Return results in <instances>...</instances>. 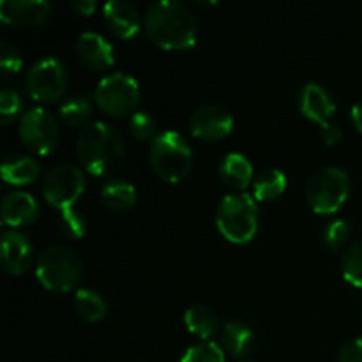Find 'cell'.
<instances>
[{
	"label": "cell",
	"instance_id": "6da1fadb",
	"mask_svg": "<svg viewBox=\"0 0 362 362\" xmlns=\"http://www.w3.org/2000/svg\"><path fill=\"white\" fill-rule=\"evenodd\" d=\"M144 27L151 41L168 52H184L197 45V16L179 0H159L148 6Z\"/></svg>",
	"mask_w": 362,
	"mask_h": 362
},
{
	"label": "cell",
	"instance_id": "7a4b0ae2",
	"mask_svg": "<svg viewBox=\"0 0 362 362\" xmlns=\"http://www.w3.org/2000/svg\"><path fill=\"white\" fill-rule=\"evenodd\" d=\"M76 156L81 168L92 175H110L122 166L126 159V144L115 127L98 120L80 131Z\"/></svg>",
	"mask_w": 362,
	"mask_h": 362
},
{
	"label": "cell",
	"instance_id": "3957f363",
	"mask_svg": "<svg viewBox=\"0 0 362 362\" xmlns=\"http://www.w3.org/2000/svg\"><path fill=\"white\" fill-rule=\"evenodd\" d=\"M219 233L232 244H247L258 232V204L253 194H226L216 211Z\"/></svg>",
	"mask_w": 362,
	"mask_h": 362
},
{
	"label": "cell",
	"instance_id": "277c9868",
	"mask_svg": "<svg viewBox=\"0 0 362 362\" xmlns=\"http://www.w3.org/2000/svg\"><path fill=\"white\" fill-rule=\"evenodd\" d=\"M151 165L163 180L180 182L193 165V148L177 131H163L151 144Z\"/></svg>",
	"mask_w": 362,
	"mask_h": 362
},
{
	"label": "cell",
	"instance_id": "5b68a950",
	"mask_svg": "<svg viewBox=\"0 0 362 362\" xmlns=\"http://www.w3.org/2000/svg\"><path fill=\"white\" fill-rule=\"evenodd\" d=\"M35 276L49 292H71L81 278L80 257L71 247L60 244L46 247L37 258Z\"/></svg>",
	"mask_w": 362,
	"mask_h": 362
},
{
	"label": "cell",
	"instance_id": "8992f818",
	"mask_svg": "<svg viewBox=\"0 0 362 362\" xmlns=\"http://www.w3.org/2000/svg\"><path fill=\"white\" fill-rule=\"evenodd\" d=\"M350 194L349 173L338 166H324L306 184V202L317 214L329 216L345 205Z\"/></svg>",
	"mask_w": 362,
	"mask_h": 362
},
{
	"label": "cell",
	"instance_id": "52a82bcc",
	"mask_svg": "<svg viewBox=\"0 0 362 362\" xmlns=\"http://www.w3.org/2000/svg\"><path fill=\"white\" fill-rule=\"evenodd\" d=\"M140 85L126 73H110L99 80L94 90V101L103 113L115 119L133 115L138 112L140 103Z\"/></svg>",
	"mask_w": 362,
	"mask_h": 362
},
{
	"label": "cell",
	"instance_id": "ba28073f",
	"mask_svg": "<svg viewBox=\"0 0 362 362\" xmlns=\"http://www.w3.org/2000/svg\"><path fill=\"white\" fill-rule=\"evenodd\" d=\"M69 74L57 57H42L34 62L25 78V90L37 103H55L66 94Z\"/></svg>",
	"mask_w": 362,
	"mask_h": 362
},
{
	"label": "cell",
	"instance_id": "9c48e42d",
	"mask_svg": "<svg viewBox=\"0 0 362 362\" xmlns=\"http://www.w3.org/2000/svg\"><path fill=\"white\" fill-rule=\"evenodd\" d=\"M87 189V179L81 166L59 165L49 170L42 179V197L60 212L74 209V204Z\"/></svg>",
	"mask_w": 362,
	"mask_h": 362
},
{
	"label": "cell",
	"instance_id": "30bf717a",
	"mask_svg": "<svg viewBox=\"0 0 362 362\" xmlns=\"http://www.w3.org/2000/svg\"><path fill=\"white\" fill-rule=\"evenodd\" d=\"M18 134L25 147L37 156H48L59 144V122L42 106H32L21 113Z\"/></svg>",
	"mask_w": 362,
	"mask_h": 362
},
{
	"label": "cell",
	"instance_id": "8fae6325",
	"mask_svg": "<svg viewBox=\"0 0 362 362\" xmlns=\"http://www.w3.org/2000/svg\"><path fill=\"white\" fill-rule=\"evenodd\" d=\"M191 134L205 141H216L226 138L233 131V117L219 105L200 106L191 113L187 120Z\"/></svg>",
	"mask_w": 362,
	"mask_h": 362
},
{
	"label": "cell",
	"instance_id": "7c38bea8",
	"mask_svg": "<svg viewBox=\"0 0 362 362\" xmlns=\"http://www.w3.org/2000/svg\"><path fill=\"white\" fill-rule=\"evenodd\" d=\"M52 4L46 0H2L0 20L16 28H34L46 23Z\"/></svg>",
	"mask_w": 362,
	"mask_h": 362
},
{
	"label": "cell",
	"instance_id": "4fadbf2b",
	"mask_svg": "<svg viewBox=\"0 0 362 362\" xmlns=\"http://www.w3.org/2000/svg\"><path fill=\"white\" fill-rule=\"evenodd\" d=\"M34 247L30 239L18 230H7L0 240V265L11 276H20L30 267Z\"/></svg>",
	"mask_w": 362,
	"mask_h": 362
},
{
	"label": "cell",
	"instance_id": "5bb4252c",
	"mask_svg": "<svg viewBox=\"0 0 362 362\" xmlns=\"http://www.w3.org/2000/svg\"><path fill=\"white\" fill-rule=\"evenodd\" d=\"M74 53L90 71H106L115 64V49L98 32H83L78 35Z\"/></svg>",
	"mask_w": 362,
	"mask_h": 362
},
{
	"label": "cell",
	"instance_id": "9a60e30c",
	"mask_svg": "<svg viewBox=\"0 0 362 362\" xmlns=\"http://www.w3.org/2000/svg\"><path fill=\"white\" fill-rule=\"evenodd\" d=\"M297 105L308 120L320 124V127L331 122L336 112V103L331 92L315 81L303 85L297 95Z\"/></svg>",
	"mask_w": 362,
	"mask_h": 362
},
{
	"label": "cell",
	"instance_id": "2e32d148",
	"mask_svg": "<svg viewBox=\"0 0 362 362\" xmlns=\"http://www.w3.org/2000/svg\"><path fill=\"white\" fill-rule=\"evenodd\" d=\"M103 16L113 34L120 39H133L141 28V18L136 7L124 0H110L103 7Z\"/></svg>",
	"mask_w": 362,
	"mask_h": 362
},
{
	"label": "cell",
	"instance_id": "e0dca14e",
	"mask_svg": "<svg viewBox=\"0 0 362 362\" xmlns=\"http://www.w3.org/2000/svg\"><path fill=\"white\" fill-rule=\"evenodd\" d=\"M2 223L13 230L28 226L39 218V202L25 191H13L2 200Z\"/></svg>",
	"mask_w": 362,
	"mask_h": 362
},
{
	"label": "cell",
	"instance_id": "ac0fdd59",
	"mask_svg": "<svg viewBox=\"0 0 362 362\" xmlns=\"http://www.w3.org/2000/svg\"><path fill=\"white\" fill-rule=\"evenodd\" d=\"M219 179L230 189L240 191L246 189L250 184H253V175L255 170L253 165H251L250 159L246 158L240 152H230L223 158V161L219 163Z\"/></svg>",
	"mask_w": 362,
	"mask_h": 362
},
{
	"label": "cell",
	"instance_id": "d6986e66",
	"mask_svg": "<svg viewBox=\"0 0 362 362\" xmlns=\"http://www.w3.org/2000/svg\"><path fill=\"white\" fill-rule=\"evenodd\" d=\"M2 179L11 186H28L37 180L41 168L35 159L23 154H11L2 163Z\"/></svg>",
	"mask_w": 362,
	"mask_h": 362
},
{
	"label": "cell",
	"instance_id": "ffe728a7",
	"mask_svg": "<svg viewBox=\"0 0 362 362\" xmlns=\"http://www.w3.org/2000/svg\"><path fill=\"white\" fill-rule=\"evenodd\" d=\"M101 200L110 211L127 212L136 204V189L129 180L110 179L103 184Z\"/></svg>",
	"mask_w": 362,
	"mask_h": 362
},
{
	"label": "cell",
	"instance_id": "44dd1931",
	"mask_svg": "<svg viewBox=\"0 0 362 362\" xmlns=\"http://www.w3.org/2000/svg\"><path fill=\"white\" fill-rule=\"evenodd\" d=\"M255 346V334L240 322H228L221 329V349L233 357H246Z\"/></svg>",
	"mask_w": 362,
	"mask_h": 362
},
{
	"label": "cell",
	"instance_id": "7402d4cb",
	"mask_svg": "<svg viewBox=\"0 0 362 362\" xmlns=\"http://www.w3.org/2000/svg\"><path fill=\"white\" fill-rule=\"evenodd\" d=\"M184 324H186L187 331L197 338L209 341L214 338L219 331V320L216 317L214 311L207 306H191L189 310L184 313Z\"/></svg>",
	"mask_w": 362,
	"mask_h": 362
},
{
	"label": "cell",
	"instance_id": "603a6c76",
	"mask_svg": "<svg viewBox=\"0 0 362 362\" xmlns=\"http://www.w3.org/2000/svg\"><path fill=\"white\" fill-rule=\"evenodd\" d=\"M286 189V175L278 168L258 173L253 180V198L257 202H271L281 197Z\"/></svg>",
	"mask_w": 362,
	"mask_h": 362
},
{
	"label": "cell",
	"instance_id": "cb8c5ba5",
	"mask_svg": "<svg viewBox=\"0 0 362 362\" xmlns=\"http://www.w3.org/2000/svg\"><path fill=\"white\" fill-rule=\"evenodd\" d=\"M74 310L76 313L83 318L85 322H101L108 313V304H106L105 297L101 293L94 292L90 288H81L74 293Z\"/></svg>",
	"mask_w": 362,
	"mask_h": 362
},
{
	"label": "cell",
	"instance_id": "d4e9b609",
	"mask_svg": "<svg viewBox=\"0 0 362 362\" xmlns=\"http://www.w3.org/2000/svg\"><path fill=\"white\" fill-rule=\"evenodd\" d=\"M92 115V103L85 95H71L59 106V119L66 126L76 127L87 122Z\"/></svg>",
	"mask_w": 362,
	"mask_h": 362
},
{
	"label": "cell",
	"instance_id": "484cf974",
	"mask_svg": "<svg viewBox=\"0 0 362 362\" xmlns=\"http://www.w3.org/2000/svg\"><path fill=\"white\" fill-rule=\"evenodd\" d=\"M343 278L350 285L362 288V240L354 243L341 258Z\"/></svg>",
	"mask_w": 362,
	"mask_h": 362
},
{
	"label": "cell",
	"instance_id": "4316f807",
	"mask_svg": "<svg viewBox=\"0 0 362 362\" xmlns=\"http://www.w3.org/2000/svg\"><path fill=\"white\" fill-rule=\"evenodd\" d=\"M59 230L67 239H81L87 235V218L76 209H67L59 214Z\"/></svg>",
	"mask_w": 362,
	"mask_h": 362
},
{
	"label": "cell",
	"instance_id": "83f0119b",
	"mask_svg": "<svg viewBox=\"0 0 362 362\" xmlns=\"http://www.w3.org/2000/svg\"><path fill=\"white\" fill-rule=\"evenodd\" d=\"M129 131L136 140L152 144L154 138L158 136V122L151 113L138 110L129 117Z\"/></svg>",
	"mask_w": 362,
	"mask_h": 362
},
{
	"label": "cell",
	"instance_id": "f1b7e54d",
	"mask_svg": "<svg viewBox=\"0 0 362 362\" xmlns=\"http://www.w3.org/2000/svg\"><path fill=\"white\" fill-rule=\"evenodd\" d=\"M350 235H352L350 223L345 221V219H334V221H331L324 228V232H322V240H324V244L331 251H339L341 247H345L346 243H349Z\"/></svg>",
	"mask_w": 362,
	"mask_h": 362
},
{
	"label": "cell",
	"instance_id": "f546056e",
	"mask_svg": "<svg viewBox=\"0 0 362 362\" xmlns=\"http://www.w3.org/2000/svg\"><path fill=\"white\" fill-rule=\"evenodd\" d=\"M180 362H226L225 350L212 341H202L189 346Z\"/></svg>",
	"mask_w": 362,
	"mask_h": 362
},
{
	"label": "cell",
	"instance_id": "4dcf8cb0",
	"mask_svg": "<svg viewBox=\"0 0 362 362\" xmlns=\"http://www.w3.org/2000/svg\"><path fill=\"white\" fill-rule=\"evenodd\" d=\"M23 67V55L9 41L0 42V74L4 78L20 73Z\"/></svg>",
	"mask_w": 362,
	"mask_h": 362
},
{
	"label": "cell",
	"instance_id": "1f68e13d",
	"mask_svg": "<svg viewBox=\"0 0 362 362\" xmlns=\"http://www.w3.org/2000/svg\"><path fill=\"white\" fill-rule=\"evenodd\" d=\"M21 112V98L14 88H2L0 92V122L6 124L13 122Z\"/></svg>",
	"mask_w": 362,
	"mask_h": 362
},
{
	"label": "cell",
	"instance_id": "d6a6232c",
	"mask_svg": "<svg viewBox=\"0 0 362 362\" xmlns=\"http://www.w3.org/2000/svg\"><path fill=\"white\" fill-rule=\"evenodd\" d=\"M338 362H362V338L346 341L339 349Z\"/></svg>",
	"mask_w": 362,
	"mask_h": 362
},
{
	"label": "cell",
	"instance_id": "836d02e7",
	"mask_svg": "<svg viewBox=\"0 0 362 362\" xmlns=\"http://www.w3.org/2000/svg\"><path fill=\"white\" fill-rule=\"evenodd\" d=\"M320 136H322V141H324L327 147H334V145H338L339 141H341L343 131L339 129V126L329 122L320 127Z\"/></svg>",
	"mask_w": 362,
	"mask_h": 362
},
{
	"label": "cell",
	"instance_id": "e575fe53",
	"mask_svg": "<svg viewBox=\"0 0 362 362\" xmlns=\"http://www.w3.org/2000/svg\"><path fill=\"white\" fill-rule=\"evenodd\" d=\"M69 6L71 9L76 11L81 16H90V14H94V11L98 9V2H95V0H73Z\"/></svg>",
	"mask_w": 362,
	"mask_h": 362
},
{
	"label": "cell",
	"instance_id": "d590c367",
	"mask_svg": "<svg viewBox=\"0 0 362 362\" xmlns=\"http://www.w3.org/2000/svg\"><path fill=\"white\" fill-rule=\"evenodd\" d=\"M352 120H354V124H356L357 129H359L361 134H362V99H361V101H357L356 105L352 106Z\"/></svg>",
	"mask_w": 362,
	"mask_h": 362
},
{
	"label": "cell",
	"instance_id": "8d00e7d4",
	"mask_svg": "<svg viewBox=\"0 0 362 362\" xmlns=\"http://www.w3.org/2000/svg\"><path fill=\"white\" fill-rule=\"evenodd\" d=\"M198 4H200V6H216V2H202V0Z\"/></svg>",
	"mask_w": 362,
	"mask_h": 362
},
{
	"label": "cell",
	"instance_id": "74e56055",
	"mask_svg": "<svg viewBox=\"0 0 362 362\" xmlns=\"http://www.w3.org/2000/svg\"><path fill=\"white\" fill-rule=\"evenodd\" d=\"M237 362H253V361H246V359H243V361H237Z\"/></svg>",
	"mask_w": 362,
	"mask_h": 362
}]
</instances>
